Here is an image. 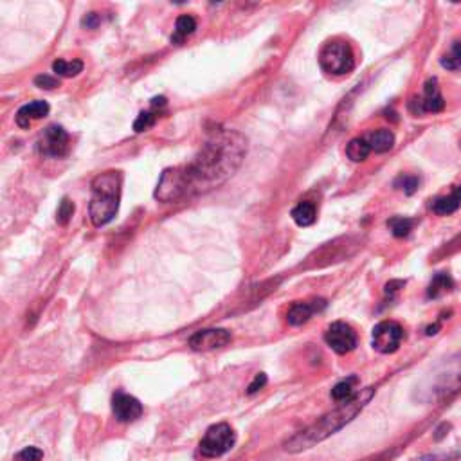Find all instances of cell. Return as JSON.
Masks as SVG:
<instances>
[{"label": "cell", "instance_id": "obj_1", "mask_svg": "<svg viewBox=\"0 0 461 461\" xmlns=\"http://www.w3.org/2000/svg\"><path fill=\"white\" fill-rule=\"evenodd\" d=\"M247 139L234 130H217L188 166L164 170L156 190L159 202H178L220 186L240 168Z\"/></svg>", "mask_w": 461, "mask_h": 461}, {"label": "cell", "instance_id": "obj_2", "mask_svg": "<svg viewBox=\"0 0 461 461\" xmlns=\"http://www.w3.org/2000/svg\"><path fill=\"white\" fill-rule=\"evenodd\" d=\"M373 395H375V389L373 388H366L362 389V391L355 393V396L349 398L348 402L339 403L337 409H334L332 413L319 418L315 423H312L310 427H306L305 430L292 436L288 442H285L283 449L287 450V452L298 454L303 452V450L312 449V447L318 445V443L325 442L332 434H335L337 430H341L342 427L348 425V423L368 406V402L373 398Z\"/></svg>", "mask_w": 461, "mask_h": 461}, {"label": "cell", "instance_id": "obj_3", "mask_svg": "<svg viewBox=\"0 0 461 461\" xmlns=\"http://www.w3.org/2000/svg\"><path fill=\"white\" fill-rule=\"evenodd\" d=\"M121 186L123 175L121 171H105L94 177L92 195H90L89 215L94 227H103L110 224L119 211Z\"/></svg>", "mask_w": 461, "mask_h": 461}, {"label": "cell", "instance_id": "obj_4", "mask_svg": "<svg viewBox=\"0 0 461 461\" xmlns=\"http://www.w3.org/2000/svg\"><path fill=\"white\" fill-rule=\"evenodd\" d=\"M319 65L325 72L334 76H345L355 69V55L349 43L342 40L328 42L319 53Z\"/></svg>", "mask_w": 461, "mask_h": 461}, {"label": "cell", "instance_id": "obj_5", "mask_svg": "<svg viewBox=\"0 0 461 461\" xmlns=\"http://www.w3.org/2000/svg\"><path fill=\"white\" fill-rule=\"evenodd\" d=\"M237 443V434L229 423H217L206 430L204 438L198 443V452L206 460L220 457L227 454Z\"/></svg>", "mask_w": 461, "mask_h": 461}, {"label": "cell", "instance_id": "obj_6", "mask_svg": "<svg viewBox=\"0 0 461 461\" xmlns=\"http://www.w3.org/2000/svg\"><path fill=\"white\" fill-rule=\"evenodd\" d=\"M69 143L70 139L65 128L58 126V124H50L42 132L36 148H38L40 156L60 159V157H65L69 153Z\"/></svg>", "mask_w": 461, "mask_h": 461}, {"label": "cell", "instance_id": "obj_7", "mask_svg": "<svg viewBox=\"0 0 461 461\" xmlns=\"http://www.w3.org/2000/svg\"><path fill=\"white\" fill-rule=\"evenodd\" d=\"M461 391V352L452 355L445 362V369L438 375L434 384V393L440 400H449Z\"/></svg>", "mask_w": 461, "mask_h": 461}, {"label": "cell", "instance_id": "obj_8", "mask_svg": "<svg viewBox=\"0 0 461 461\" xmlns=\"http://www.w3.org/2000/svg\"><path fill=\"white\" fill-rule=\"evenodd\" d=\"M403 337V328L396 321H382L373 328V337L371 345L376 352L380 353H395L396 349L402 345Z\"/></svg>", "mask_w": 461, "mask_h": 461}, {"label": "cell", "instance_id": "obj_9", "mask_svg": "<svg viewBox=\"0 0 461 461\" xmlns=\"http://www.w3.org/2000/svg\"><path fill=\"white\" fill-rule=\"evenodd\" d=\"M409 109L413 114H436L445 109V99L440 90L438 80L430 78L423 85V92L418 97L409 101Z\"/></svg>", "mask_w": 461, "mask_h": 461}, {"label": "cell", "instance_id": "obj_10", "mask_svg": "<svg viewBox=\"0 0 461 461\" xmlns=\"http://www.w3.org/2000/svg\"><path fill=\"white\" fill-rule=\"evenodd\" d=\"M325 341L339 355H346V353L353 352L357 348V345H359L357 332L345 321L332 322L328 326V330H326Z\"/></svg>", "mask_w": 461, "mask_h": 461}, {"label": "cell", "instance_id": "obj_11", "mask_svg": "<svg viewBox=\"0 0 461 461\" xmlns=\"http://www.w3.org/2000/svg\"><path fill=\"white\" fill-rule=\"evenodd\" d=\"M231 341H233L231 332L222 328H210L200 330L195 335H191L190 346L195 352H213V349L224 348Z\"/></svg>", "mask_w": 461, "mask_h": 461}, {"label": "cell", "instance_id": "obj_12", "mask_svg": "<svg viewBox=\"0 0 461 461\" xmlns=\"http://www.w3.org/2000/svg\"><path fill=\"white\" fill-rule=\"evenodd\" d=\"M112 411L119 422H136L143 415V403L136 396L119 391L112 398Z\"/></svg>", "mask_w": 461, "mask_h": 461}, {"label": "cell", "instance_id": "obj_13", "mask_svg": "<svg viewBox=\"0 0 461 461\" xmlns=\"http://www.w3.org/2000/svg\"><path fill=\"white\" fill-rule=\"evenodd\" d=\"M326 301L325 299H312V301H298L288 308L287 321L292 326H303L305 322H308L312 319V315L319 314L321 310H325Z\"/></svg>", "mask_w": 461, "mask_h": 461}, {"label": "cell", "instance_id": "obj_14", "mask_svg": "<svg viewBox=\"0 0 461 461\" xmlns=\"http://www.w3.org/2000/svg\"><path fill=\"white\" fill-rule=\"evenodd\" d=\"M49 105H47V101H31L28 105H23L22 109L16 112L15 121L20 128H29L31 126L33 121L42 119L49 114Z\"/></svg>", "mask_w": 461, "mask_h": 461}, {"label": "cell", "instance_id": "obj_15", "mask_svg": "<svg viewBox=\"0 0 461 461\" xmlns=\"http://www.w3.org/2000/svg\"><path fill=\"white\" fill-rule=\"evenodd\" d=\"M461 206V184L460 186H454L450 195H445V197H438L434 198L433 204H430V210L434 211L436 215H452L460 210Z\"/></svg>", "mask_w": 461, "mask_h": 461}, {"label": "cell", "instance_id": "obj_16", "mask_svg": "<svg viewBox=\"0 0 461 461\" xmlns=\"http://www.w3.org/2000/svg\"><path fill=\"white\" fill-rule=\"evenodd\" d=\"M364 139L371 148V151H376V153H386V151L395 146V136H393L391 130H386V128L373 130L368 136H364Z\"/></svg>", "mask_w": 461, "mask_h": 461}, {"label": "cell", "instance_id": "obj_17", "mask_svg": "<svg viewBox=\"0 0 461 461\" xmlns=\"http://www.w3.org/2000/svg\"><path fill=\"white\" fill-rule=\"evenodd\" d=\"M292 220L299 225V227H308L315 222L318 218V211H315V204L314 202H299L298 206L292 210Z\"/></svg>", "mask_w": 461, "mask_h": 461}, {"label": "cell", "instance_id": "obj_18", "mask_svg": "<svg viewBox=\"0 0 461 461\" xmlns=\"http://www.w3.org/2000/svg\"><path fill=\"white\" fill-rule=\"evenodd\" d=\"M357 384H359V379H357L355 375H352V376H348V379L341 380V382L335 384L334 389H332V398H334L335 402H339V403L348 402L349 398H353V396H355Z\"/></svg>", "mask_w": 461, "mask_h": 461}, {"label": "cell", "instance_id": "obj_19", "mask_svg": "<svg viewBox=\"0 0 461 461\" xmlns=\"http://www.w3.org/2000/svg\"><path fill=\"white\" fill-rule=\"evenodd\" d=\"M195 29H197V20H195L193 16L191 15L178 16L177 22H175V35L171 36V42L173 43L184 42V38L193 35Z\"/></svg>", "mask_w": 461, "mask_h": 461}, {"label": "cell", "instance_id": "obj_20", "mask_svg": "<svg viewBox=\"0 0 461 461\" xmlns=\"http://www.w3.org/2000/svg\"><path fill=\"white\" fill-rule=\"evenodd\" d=\"M369 153H371V148L366 143L364 137H355V139L349 141V144L346 146V156H348V159L353 161V163H362V161L368 159Z\"/></svg>", "mask_w": 461, "mask_h": 461}, {"label": "cell", "instance_id": "obj_21", "mask_svg": "<svg viewBox=\"0 0 461 461\" xmlns=\"http://www.w3.org/2000/svg\"><path fill=\"white\" fill-rule=\"evenodd\" d=\"M452 287H454L452 278H450L449 274H445V272H438V274L433 278V281H430L427 295L433 299H436V298H440L442 294H445V292L452 291Z\"/></svg>", "mask_w": 461, "mask_h": 461}, {"label": "cell", "instance_id": "obj_22", "mask_svg": "<svg viewBox=\"0 0 461 461\" xmlns=\"http://www.w3.org/2000/svg\"><path fill=\"white\" fill-rule=\"evenodd\" d=\"M82 70H83L82 60H72V62L56 60V62L53 63V72L58 74V76H63V78H74V76H78Z\"/></svg>", "mask_w": 461, "mask_h": 461}, {"label": "cell", "instance_id": "obj_23", "mask_svg": "<svg viewBox=\"0 0 461 461\" xmlns=\"http://www.w3.org/2000/svg\"><path fill=\"white\" fill-rule=\"evenodd\" d=\"M413 225H415V220L406 217H393L388 220V227L391 229V233L396 238L409 237V233L413 231Z\"/></svg>", "mask_w": 461, "mask_h": 461}, {"label": "cell", "instance_id": "obj_24", "mask_svg": "<svg viewBox=\"0 0 461 461\" xmlns=\"http://www.w3.org/2000/svg\"><path fill=\"white\" fill-rule=\"evenodd\" d=\"M447 70H461V42H454L450 50L440 60Z\"/></svg>", "mask_w": 461, "mask_h": 461}, {"label": "cell", "instance_id": "obj_25", "mask_svg": "<svg viewBox=\"0 0 461 461\" xmlns=\"http://www.w3.org/2000/svg\"><path fill=\"white\" fill-rule=\"evenodd\" d=\"M420 178L415 177V175H400L395 180L396 190H402L406 195H413L416 190H418Z\"/></svg>", "mask_w": 461, "mask_h": 461}, {"label": "cell", "instance_id": "obj_26", "mask_svg": "<svg viewBox=\"0 0 461 461\" xmlns=\"http://www.w3.org/2000/svg\"><path fill=\"white\" fill-rule=\"evenodd\" d=\"M72 215H74V204L67 197L62 198V202H60L58 206V213H56V222H58L60 225H67L70 218H72Z\"/></svg>", "mask_w": 461, "mask_h": 461}, {"label": "cell", "instance_id": "obj_27", "mask_svg": "<svg viewBox=\"0 0 461 461\" xmlns=\"http://www.w3.org/2000/svg\"><path fill=\"white\" fill-rule=\"evenodd\" d=\"M156 121L157 117L153 116V112H141L139 117L136 119V123H134V130H136L137 134L146 132L148 128H151L156 124Z\"/></svg>", "mask_w": 461, "mask_h": 461}, {"label": "cell", "instance_id": "obj_28", "mask_svg": "<svg viewBox=\"0 0 461 461\" xmlns=\"http://www.w3.org/2000/svg\"><path fill=\"white\" fill-rule=\"evenodd\" d=\"M42 457L43 452L38 447H26V449L16 454L15 461H42Z\"/></svg>", "mask_w": 461, "mask_h": 461}, {"label": "cell", "instance_id": "obj_29", "mask_svg": "<svg viewBox=\"0 0 461 461\" xmlns=\"http://www.w3.org/2000/svg\"><path fill=\"white\" fill-rule=\"evenodd\" d=\"M35 85L40 87V89L53 90L60 85V82L56 78H53V76H49V74H40V76L35 78Z\"/></svg>", "mask_w": 461, "mask_h": 461}, {"label": "cell", "instance_id": "obj_30", "mask_svg": "<svg viewBox=\"0 0 461 461\" xmlns=\"http://www.w3.org/2000/svg\"><path fill=\"white\" fill-rule=\"evenodd\" d=\"M265 384H267V375H265V373H258V375L254 376V380L249 384L247 393L249 395H254V393L260 391L261 388H265Z\"/></svg>", "mask_w": 461, "mask_h": 461}, {"label": "cell", "instance_id": "obj_31", "mask_svg": "<svg viewBox=\"0 0 461 461\" xmlns=\"http://www.w3.org/2000/svg\"><path fill=\"white\" fill-rule=\"evenodd\" d=\"M82 23H83V26H87L89 29L97 28V23H99V15H97V13H89V15H87L85 18H83Z\"/></svg>", "mask_w": 461, "mask_h": 461}, {"label": "cell", "instance_id": "obj_32", "mask_svg": "<svg viewBox=\"0 0 461 461\" xmlns=\"http://www.w3.org/2000/svg\"><path fill=\"white\" fill-rule=\"evenodd\" d=\"M443 430H449V425H447V423H443V425L438 429V434H436V440H442L443 436H445V433H443Z\"/></svg>", "mask_w": 461, "mask_h": 461}]
</instances>
